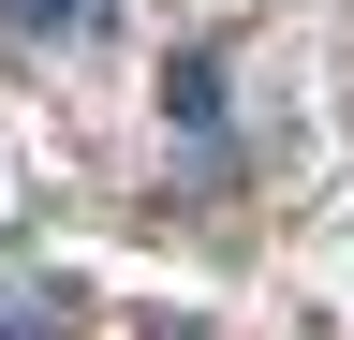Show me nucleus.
Here are the masks:
<instances>
[{
    "label": "nucleus",
    "instance_id": "1",
    "mask_svg": "<svg viewBox=\"0 0 354 340\" xmlns=\"http://www.w3.org/2000/svg\"><path fill=\"white\" fill-rule=\"evenodd\" d=\"M88 15V0H15V30H74Z\"/></svg>",
    "mask_w": 354,
    "mask_h": 340
}]
</instances>
